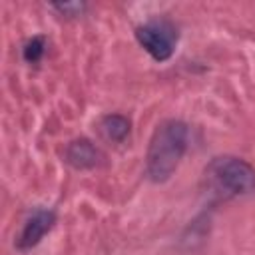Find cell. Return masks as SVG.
I'll list each match as a JSON object with an SVG mask.
<instances>
[{
  "instance_id": "cell-1",
  "label": "cell",
  "mask_w": 255,
  "mask_h": 255,
  "mask_svg": "<svg viewBox=\"0 0 255 255\" xmlns=\"http://www.w3.org/2000/svg\"><path fill=\"white\" fill-rule=\"evenodd\" d=\"M189 145V126L183 120H163L155 126L147 151L145 175L153 183H165L177 171Z\"/></svg>"
},
{
  "instance_id": "cell-2",
  "label": "cell",
  "mask_w": 255,
  "mask_h": 255,
  "mask_svg": "<svg viewBox=\"0 0 255 255\" xmlns=\"http://www.w3.org/2000/svg\"><path fill=\"white\" fill-rule=\"evenodd\" d=\"M205 181L221 197H243L255 191V167L237 155H217L205 165Z\"/></svg>"
},
{
  "instance_id": "cell-3",
  "label": "cell",
  "mask_w": 255,
  "mask_h": 255,
  "mask_svg": "<svg viewBox=\"0 0 255 255\" xmlns=\"http://www.w3.org/2000/svg\"><path fill=\"white\" fill-rule=\"evenodd\" d=\"M133 36L137 44L155 60V62H167L177 46L179 32L177 26L167 18H153L139 26H135Z\"/></svg>"
},
{
  "instance_id": "cell-4",
  "label": "cell",
  "mask_w": 255,
  "mask_h": 255,
  "mask_svg": "<svg viewBox=\"0 0 255 255\" xmlns=\"http://www.w3.org/2000/svg\"><path fill=\"white\" fill-rule=\"evenodd\" d=\"M54 225H56V211L54 209H46V207H38L24 221V225H22V229H20L16 241H14L16 249L18 251L34 249L46 237V233L52 231Z\"/></svg>"
},
{
  "instance_id": "cell-5",
  "label": "cell",
  "mask_w": 255,
  "mask_h": 255,
  "mask_svg": "<svg viewBox=\"0 0 255 255\" xmlns=\"http://www.w3.org/2000/svg\"><path fill=\"white\" fill-rule=\"evenodd\" d=\"M106 155L102 153V149L90 141L88 137H78V139H72L66 149H64V161L74 167V169H94V167H100L104 163Z\"/></svg>"
},
{
  "instance_id": "cell-6",
  "label": "cell",
  "mask_w": 255,
  "mask_h": 255,
  "mask_svg": "<svg viewBox=\"0 0 255 255\" xmlns=\"http://www.w3.org/2000/svg\"><path fill=\"white\" fill-rule=\"evenodd\" d=\"M98 129L100 133L112 141V143H122L126 141V137L129 135L131 131V122L129 118H126L124 114H106L100 124H98Z\"/></svg>"
},
{
  "instance_id": "cell-7",
  "label": "cell",
  "mask_w": 255,
  "mask_h": 255,
  "mask_svg": "<svg viewBox=\"0 0 255 255\" xmlns=\"http://www.w3.org/2000/svg\"><path fill=\"white\" fill-rule=\"evenodd\" d=\"M46 54V38L44 36H32L22 46V58L28 64H38Z\"/></svg>"
},
{
  "instance_id": "cell-8",
  "label": "cell",
  "mask_w": 255,
  "mask_h": 255,
  "mask_svg": "<svg viewBox=\"0 0 255 255\" xmlns=\"http://www.w3.org/2000/svg\"><path fill=\"white\" fill-rule=\"evenodd\" d=\"M52 8L58 10L60 14L68 16V18H76V16L84 14L86 4L84 2H56V4H52Z\"/></svg>"
}]
</instances>
